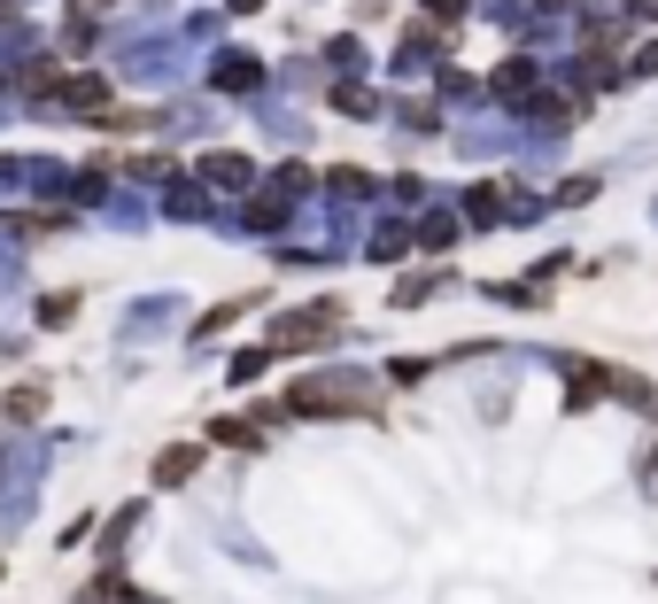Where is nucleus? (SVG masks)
I'll list each match as a JSON object with an SVG mask.
<instances>
[{
    "instance_id": "1",
    "label": "nucleus",
    "mask_w": 658,
    "mask_h": 604,
    "mask_svg": "<svg viewBox=\"0 0 658 604\" xmlns=\"http://www.w3.org/2000/svg\"><path fill=\"white\" fill-rule=\"evenodd\" d=\"M279 411H303V419H372V388L348 380V372H311L287 388Z\"/></svg>"
},
{
    "instance_id": "2",
    "label": "nucleus",
    "mask_w": 658,
    "mask_h": 604,
    "mask_svg": "<svg viewBox=\"0 0 658 604\" xmlns=\"http://www.w3.org/2000/svg\"><path fill=\"white\" fill-rule=\"evenodd\" d=\"M348 325V302L326 295V302H303V310H287L279 318V333H272V349H326L333 333Z\"/></svg>"
},
{
    "instance_id": "3",
    "label": "nucleus",
    "mask_w": 658,
    "mask_h": 604,
    "mask_svg": "<svg viewBox=\"0 0 658 604\" xmlns=\"http://www.w3.org/2000/svg\"><path fill=\"white\" fill-rule=\"evenodd\" d=\"M62 101H70V109H101V117H109V86H101V78H70V86H62Z\"/></svg>"
},
{
    "instance_id": "4",
    "label": "nucleus",
    "mask_w": 658,
    "mask_h": 604,
    "mask_svg": "<svg viewBox=\"0 0 658 604\" xmlns=\"http://www.w3.org/2000/svg\"><path fill=\"white\" fill-rule=\"evenodd\" d=\"M202 171H209L217 186H248V163H240V155H202Z\"/></svg>"
},
{
    "instance_id": "5",
    "label": "nucleus",
    "mask_w": 658,
    "mask_h": 604,
    "mask_svg": "<svg viewBox=\"0 0 658 604\" xmlns=\"http://www.w3.org/2000/svg\"><path fill=\"white\" fill-rule=\"evenodd\" d=\"M186 473H194V450H164L156 457V480H164V488H178Z\"/></svg>"
},
{
    "instance_id": "6",
    "label": "nucleus",
    "mask_w": 658,
    "mask_h": 604,
    "mask_svg": "<svg viewBox=\"0 0 658 604\" xmlns=\"http://www.w3.org/2000/svg\"><path fill=\"white\" fill-rule=\"evenodd\" d=\"M39 411H47V388H16L8 396V419H39Z\"/></svg>"
},
{
    "instance_id": "7",
    "label": "nucleus",
    "mask_w": 658,
    "mask_h": 604,
    "mask_svg": "<svg viewBox=\"0 0 658 604\" xmlns=\"http://www.w3.org/2000/svg\"><path fill=\"white\" fill-rule=\"evenodd\" d=\"M217 86H256V62H248V55H233V62H217Z\"/></svg>"
},
{
    "instance_id": "8",
    "label": "nucleus",
    "mask_w": 658,
    "mask_h": 604,
    "mask_svg": "<svg viewBox=\"0 0 658 604\" xmlns=\"http://www.w3.org/2000/svg\"><path fill=\"white\" fill-rule=\"evenodd\" d=\"M209 435H217V442H233V450H248V442H256V427H240V419H217Z\"/></svg>"
},
{
    "instance_id": "9",
    "label": "nucleus",
    "mask_w": 658,
    "mask_h": 604,
    "mask_svg": "<svg viewBox=\"0 0 658 604\" xmlns=\"http://www.w3.org/2000/svg\"><path fill=\"white\" fill-rule=\"evenodd\" d=\"M426 8H434V16H458V8H465V0H426Z\"/></svg>"
},
{
    "instance_id": "10",
    "label": "nucleus",
    "mask_w": 658,
    "mask_h": 604,
    "mask_svg": "<svg viewBox=\"0 0 658 604\" xmlns=\"http://www.w3.org/2000/svg\"><path fill=\"white\" fill-rule=\"evenodd\" d=\"M644 16H658V0H644Z\"/></svg>"
}]
</instances>
